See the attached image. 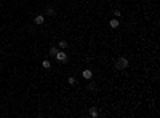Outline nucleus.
I'll return each instance as SVG.
<instances>
[{
  "label": "nucleus",
  "instance_id": "f257e3e1",
  "mask_svg": "<svg viewBox=\"0 0 160 118\" xmlns=\"http://www.w3.org/2000/svg\"><path fill=\"white\" fill-rule=\"evenodd\" d=\"M128 67V59L125 56H120L119 59L115 61V69H119V70H123V69H127Z\"/></svg>",
  "mask_w": 160,
  "mask_h": 118
},
{
  "label": "nucleus",
  "instance_id": "f03ea898",
  "mask_svg": "<svg viewBox=\"0 0 160 118\" xmlns=\"http://www.w3.org/2000/svg\"><path fill=\"white\" fill-rule=\"evenodd\" d=\"M54 57H56V61H58V62H67V54L64 51H59V50H58V53L54 54Z\"/></svg>",
  "mask_w": 160,
  "mask_h": 118
},
{
  "label": "nucleus",
  "instance_id": "7ed1b4c3",
  "mask_svg": "<svg viewBox=\"0 0 160 118\" xmlns=\"http://www.w3.org/2000/svg\"><path fill=\"white\" fill-rule=\"evenodd\" d=\"M82 77H83L85 80H90L91 77H93V72H91L90 69H87V70H83V72H82Z\"/></svg>",
  "mask_w": 160,
  "mask_h": 118
},
{
  "label": "nucleus",
  "instance_id": "20e7f679",
  "mask_svg": "<svg viewBox=\"0 0 160 118\" xmlns=\"http://www.w3.org/2000/svg\"><path fill=\"white\" fill-rule=\"evenodd\" d=\"M109 26H111L112 29H117V27H119V19H115V18H112L111 21H109Z\"/></svg>",
  "mask_w": 160,
  "mask_h": 118
},
{
  "label": "nucleus",
  "instance_id": "39448f33",
  "mask_svg": "<svg viewBox=\"0 0 160 118\" xmlns=\"http://www.w3.org/2000/svg\"><path fill=\"white\" fill-rule=\"evenodd\" d=\"M43 22H45V18L42 16V14L35 16V24H43Z\"/></svg>",
  "mask_w": 160,
  "mask_h": 118
},
{
  "label": "nucleus",
  "instance_id": "423d86ee",
  "mask_svg": "<svg viewBox=\"0 0 160 118\" xmlns=\"http://www.w3.org/2000/svg\"><path fill=\"white\" fill-rule=\"evenodd\" d=\"M98 110H96V109H94V107H91V109H90V117H93V118H96V117H98Z\"/></svg>",
  "mask_w": 160,
  "mask_h": 118
},
{
  "label": "nucleus",
  "instance_id": "0eeeda50",
  "mask_svg": "<svg viewBox=\"0 0 160 118\" xmlns=\"http://www.w3.org/2000/svg\"><path fill=\"white\" fill-rule=\"evenodd\" d=\"M42 66H43V69H50V67H51V62H50L48 59H45V61L42 62Z\"/></svg>",
  "mask_w": 160,
  "mask_h": 118
},
{
  "label": "nucleus",
  "instance_id": "6e6552de",
  "mask_svg": "<svg viewBox=\"0 0 160 118\" xmlns=\"http://www.w3.org/2000/svg\"><path fill=\"white\" fill-rule=\"evenodd\" d=\"M58 46H59V48H61V50L67 48V42H64V40H61V42H59V43H58Z\"/></svg>",
  "mask_w": 160,
  "mask_h": 118
},
{
  "label": "nucleus",
  "instance_id": "1a4fd4ad",
  "mask_svg": "<svg viewBox=\"0 0 160 118\" xmlns=\"http://www.w3.org/2000/svg\"><path fill=\"white\" fill-rule=\"evenodd\" d=\"M56 53H58V48H56V46H53V48H50V56H54Z\"/></svg>",
  "mask_w": 160,
  "mask_h": 118
},
{
  "label": "nucleus",
  "instance_id": "9d476101",
  "mask_svg": "<svg viewBox=\"0 0 160 118\" xmlns=\"http://www.w3.org/2000/svg\"><path fill=\"white\" fill-rule=\"evenodd\" d=\"M47 14H48V16H54V10L53 8H47Z\"/></svg>",
  "mask_w": 160,
  "mask_h": 118
},
{
  "label": "nucleus",
  "instance_id": "9b49d317",
  "mask_svg": "<svg viewBox=\"0 0 160 118\" xmlns=\"http://www.w3.org/2000/svg\"><path fill=\"white\" fill-rule=\"evenodd\" d=\"M67 83H69V85H75V78H74V77H69V78H67Z\"/></svg>",
  "mask_w": 160,
  "mask_h": 118
},
{
  "label": "nucleus",
  "instance_id": "f8f14e48",
  "mask_svg": "<svg viewBox=\"0 0 160 118\" xmlns=\"http://www.w3.org/2000/svg\"><path fill=\"white\" fill-rule=\"evenodd\" d=\"M88 89H90V91H94V89H96V85H94V83H90V85H88Z\"/></svg>",
  "mask_w": 160,
  "mask_h": 118
}]
</instances>
